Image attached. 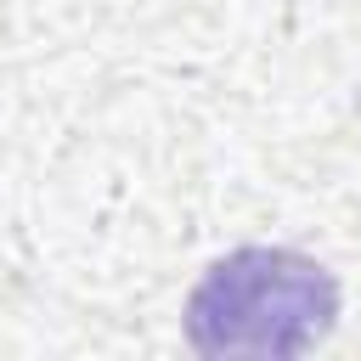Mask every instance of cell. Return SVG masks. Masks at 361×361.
<instances>
[{"mask_svg": "<svg viewBox=\"0 0 361 361\" xmlns=\"http://www.w3.org/2000/svg\"><path fill=\"white\" fill-rule=\"evenodd\" d=\"M338 316L333 276L288 248H243L220 259L192 305L186 333L203 355H299Z\"/></svg>", "mask_w": 361, "mask_h": 361, "instance_id": "cell-1", "label": "cell"}]
</instances>
